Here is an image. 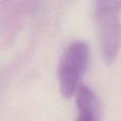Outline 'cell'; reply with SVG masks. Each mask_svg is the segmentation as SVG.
<instances>
[{"instance_id":"2","label":"cell","mask_w":121,"mask_h":121,"mask_svg":"<svg viewBox=\"0 0 121 121\" xmlns=\"http://www.w3.org/2000/svg\"><path fill=\"white\" fill-rule=\"evenodd\" d=\"M89 46L83 41H74L63 51L59 67L58 79L60 91L65 98L73 96L89 64Z\"/></svg>"},{"instance_id":"1","label":"cell","mask_w":121,"mask_h":121,"mask_svg":"<svg viewBox=\"0 0 121 121\" xmlns=\"http://www.w3.org/2000/svg\"><path fill=\"white\" fill-rule=\"evenodd\" d=\"M94 16L102 58L112 64L121 47V0H95Z\"/></svg>"},{"instance_id":"3","label":"cell","mask_w":121,"mask_h":121,"mask_svg":"<svg viewBox=\"0 0 121 121\" xmlns=\"http://www.w3.org/2000/svg\"><path fill=\"white\" fill-rule=\"evenodd\" d=\"M75 95L78 108V120L96 121L101 118L99 100L90 86L80 84Z\"/></svg>"}]
</instances>
